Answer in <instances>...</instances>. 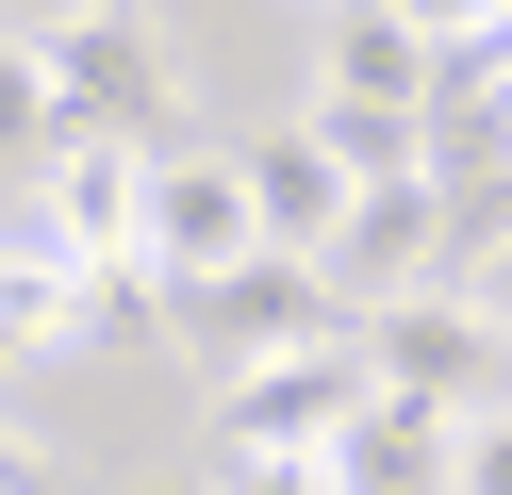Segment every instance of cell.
I'll use <instances>...</instances> for the list:
<instances>
[{"mask_svg": "<svg viewBox=\"0 0 512 495\" xmlns=\"http://www.w3.org/2000/svg\"><path fill=\"white\" fill-rule=\"evenodd\" d=\"M347 297L314 248H248V264H199V281H166V347L199 363V380H248V363H298V347H347Z\"/></svg>", "mask_w": 512, "mask_h": 495, "instance_id": "cell-1", "label": "cell"}, {"mask_svg": "<svg viewBox=\"0 0 512 495\" xmlns=\"http://www.w3.org/2000/svg\"><path fill=\"white\" fill-rule=\"evenodd\" d=\"M34 66H50V116L67 132H100V149H182V50L133 17V0H116V17H67Z\"/></svg>", "mask_w": 512, "mask_h": 495, "instance_id": "cell-2", "label": "cell"}, {"mask_svg": "<svg viewBox=\"0 0 512 495\" xmlns=\"http://www.w3.org/2000/svg\"><path fill=\"white\" fill-rule=\"evenodd\" d=\"M364 363H380V396H430V413H479V396H512V330L479 314L463 281L380 297V314H364Z\"/></svg>", "mask_w": 512, "mask_h": 495, "instance_id": "cell-3", "label": "cell"}, {"mask_svg": "<svg viewBox=\"0 0 512 495\" xmlns=\"http://www.w3.org/2000/svg\"><path fill=\"white\" fill-rule=\"evenodd\" d=\"M314 264H331V297H347V314H380V297H430V281H446V182H430V165H413V182H364V198L331 215V248H314Z\"/></svg>", "mask_w": 512, "mask_h": 495, "instance_id": "cell-4", "label": "cell"}, {"mask_svg": "<svg viewBox=\"0 0 512 495\" xmlns=\"http://www.w3.org/2000/svg\"><path fill=\"white\" fill-rule=\"evenodd\" d=\"M364 396H380L364 330L347 347H298V363H248V380H215V446H347Z\"/></svg>", "mask_w": 512, "mask_h": 495, "instance_id": "cell-5", "label": "cell"}, {"mask_svg": "<svg viewBox=\"0 0 512 495\" xmlns=\"http://www.w3.org/2000/svg\"><path fill=\"white\" fill-rule=\"evenodd\" d=\"M265 231H248V165L232 149H149V264L166 281H199V264H248Z\"/></svg>", "mask_w": 512, "mask_h": 495, "instance_id": "cell-6", "label": "cell"}, {"mask_svg": "<svg viewBox=\"0 0 512 495\" xmlns=\"http://www.w3.org/2000/svg\"><path fill=\"white\" fill-rule=\"evenodd\" d=\"M347 495H463V413H430V396H364L331 446Z\"/></svg>", "mask_w": 512, "mask_h": 495, "instance_id": "cell-7", "label": "cell"}, {"mask_svg": "<svg viewBox=\"0 0 512 495\" xmlns=\"http://www.w3.org/2000/svg\"><path fill=\"white\" fill-rule=\"evenodd\" d=\"M248 231H265V248H331V215H347V198H364V182H347V165L331 149H314V116H281V132H248Z\"/></svg>", "mask_w": 512, "mask_h": 495, "instance_id": "cell-8", "label": "cell"}, {"mask_svg": "<svg viewBox=\"0 0 512 495\" xmlns=\"http://www.w3.org/2000/svg\"><path fill=\"white\" fill-rule=\"evenodd\" d=\"M50 231H67V248H149V149L67 132V149H50Z\"/></svg>", "mask_w": 512, "mask_h": 495, "instance_id": "cell-9", "label": "cell"}, {"mask_svg": "<svg viewBox=\"0 0 512 495\" xmlns=\"http://www.w3.org/2000/svg\"><path fill=\"white\" fill-rule=\"evenodd\" d=\"M314 83H331V99H413V116H430V99H446V50L413 17H380V0H331V66H314Z\"/></svg>", "mask_w": 512, "mask_h": 495, "instance_id": "cell-10", "label": "cell"}, {"mask_svg": "<svg viewBox=\"0 0 512 495\" xmlns=\"http://www.w3.org/2000/svg\"><path fill=\"white\" fill-rule=\"evenodd\" d=\"M0 330H17L34 363L83 347V248H67L50 215H34V231H0Z\"/></svg>", "mask_w": 512, "mask_h": 495, "instance_id": "cell-11", "label": "cell"}, {"mask_svg": "<svg viewBox=\"0 0 512 495\" xmlns=\"http://www.w3.org/2000/svg\"><path fill=\"white\" fill-rule=\"evenodd\" d=\"M314 149H331L347 182H413V165H430V116H413V99H331V83H314Z\"/></svg>", "mask_w": 512, "mask_h": 495, "instance_id": "cell-12", "label": "cell"}, {"mask_svg": "<svg viewBox=\"0 0 512 495\" xmlns=\"http://www.w3.org/2000/svg\"><path fill=\"white\" fill-rule=\"evenodd\" d=\"M50 149H67V116H50V66L0 33V165H50Z\"/></svg>", "mask_w": 512, "mask_h": 495, "instance_id": "cell-13", "label": "cell"}, {"mask_svg": "<svg viewBox=\"0 0 512 495\" xmlns=\"http://www.w3.org/2000/svg\"><path fill=\"white\" fill-rule=\"evenodd\" d=\"M215 495H347L331 446H215Z\"/></svg>", "mask_w": 512, "mask_h": 495, "instance_id": "cell-14", "label": "cell"}, {"mask_svg": "<svg viewBox=\"0 0 512 495\" xmlns=\"http://www.w3.org/2000/svg\"><path fill=\"white\" fill-rule=\"evenodd\" d=\"M463 495H512V396H479V413H463Z\"/></svg>", "mask_w": 512, "mask_h": 495, "instance_id": "cell-15", "label": "cell"}, {"mask_svg": "<svg viewBox=\"0 0 512 495\" xmlns=\"http://www.w3.org/2000/svg\"><path fill=\"white\" fill-rule=\"evenodd\" d=\"M380 17H413V33H430V50H479V33H496L512 0H380Z\"/></svg>", "mask_w": 512, "mask_h": 495, "instance_id": "cell-16", "label": "cell"}, {"mask_svg": "<svg viewBox=\"0 0 512 495\" xmlns=\"http://www.w3.org/2000/svg\"><path fill=\"white\" fill-rule=\"evenodd\" d=\"M67 17H116V0H0V33H17V50H50Z\"/></svg>", "mask_w": 512, "mask_h": 495, "instance_id": "cell-17", "label": "cell"}, {"mask_svg": "<svg viewBox=\"0 0 512 495\" xmlns=\"http://www.w3.org/2000/svg\"><path fill=\"white\" fill-rule=\"evenodd\" d=\"M463 297H479V314L512 330V231H496V248H479V264H463Z\"/></svg>", "mask_w": 512, "mask_h": 495, "instance_id": "cell-18", "label": "cell"}, {"mask_svg": "<svg viewBox=\"0 0 512 495\" xmlns=\"http://www.w3.org/2000/svg\"><path fill=\"white\" fill-rule=\"evenodd\" d=\"M446 83H512V17L479 33V50H446Z\"/></svg>", "mask_w": 512, "mask_h": 495, "instance_id": "cell-19", "label": "cell"}, {"mask_svg": "<svg viewBox=\"0 0 512 495\" xmlns=\"http://www.w3.org/2000/svg\"><path fill=\"white\" fill-rule=\"evenodd\" d=\"M0 495H50V462H34V446H17V429H0Z\"/></svg>", "mask_w": 512, "mask_h": 495, "instance_id": "cell-20", "label": "cell"}, {"mask_svg": "<svg viewBox=\"0 0 512 495\" xmlns=\"http://www.w3.org/2000/svg\"><path fill=\"white\" fill-rule=\"evenodd\" d=\"M133 495H215V479H133Z\"/></svg>", "mask_w": 512, "mask_h": 495, "instance_id": "cell-21", "label": "cell"}, {"mask_svg": "<svg viewBox=\"0 0 512 495\" xmlns=\"http://www.w3.org/2000/svg\"><path fill=\"white\" fill-rule=\"evenodd\" d=\"M17 363H34V347H17V330H0V380H17Z\"/></svg>", "mask_w": 512, "mask_h": 495, "instance_id": "cell-22", "label": "cell"}, {"mask_svg": "<svg viewBox=\"0 0 512 495\" xmlns=\"http://www.w3.org/2000/svg\"><path fill=\"white\" fill-rule=\"evenodd\" d=\"M496 99H512V83H496Z\"/></svg>", "mask_w": 512, "mask_h": 495, "instance_id": "cell-23", "label": "cell"}]
</instances>
